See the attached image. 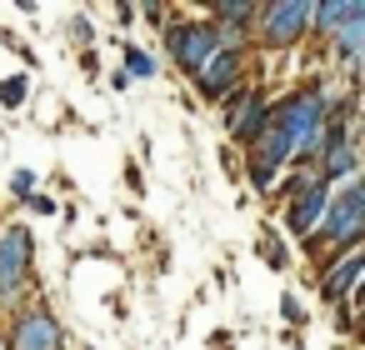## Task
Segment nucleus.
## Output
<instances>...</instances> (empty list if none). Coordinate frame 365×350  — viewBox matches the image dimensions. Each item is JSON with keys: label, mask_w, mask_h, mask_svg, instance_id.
I'll use <instances>...</instances> for the list:
<instances>
[{"label": "nucleus", "mask_w": 365, "mask_h": 350, "mask_svg": "<svg viewBox=\"0 0 365 350\" xmlns=\"http://www.w3.org/2000/svg\"><path fill=\"white\" fill-rule=\"evenodd\" d=\"M165 46H170V61L195 76V71L220 51V36H215L210 21H190V26H170V31H165Z\"/></svg>", "instance_id": "obj_6"}, {"label": "nucleus", "mask_w": 365, "mask_h": 350, "mask_svg": "<svg viewBox=\"0 0 365 350\" xmlns=\"http://www.w3.org/2000/svg\"><path fill=\"white\" fill-rule=\"evenodd\" d=\"M26 200H31V210H41V215H51V210H56V200H51L46 190H41V195H26Z\"/></svg>", "instance_id": "obj_17"}, {"label": "nucleus", "mask_w": 365, "mask_h": 350, "mask_svg": "<svg viewBox=\"0 0 365 350\" xmlns=\"http://www.w3.org/2000/svg\"><path fill=\"white\" fill-rule=\"evenodd\" d=\"M280 310H285V320H290V325H305V310H300V300H295V295H285V300H280Z\"/></svg>", "instance_id": "obj_16"}, {"label": "nucleus", "mask_w": 365, "mask_h": 350, "mask_svg": "<svg viewBox=\"0 0 365 350\" xmlns=\"http://www.w3.org/2000/svg\"><path fill=\"white\" fill-rule=\"evenodd\" d=\"M31 260H36V240L26 225H6L0 230V305H16L31 285Z\"/></svg>", "instance_id": "obj_3"}, {"label": "nucleus", "mask_w": 365, "mask_h": 350, "mask_svg": "<svg viewBox=\"0 0 365 350\" xmlns=\"http://www.w3.org/2000/svg\"><path fill=\"white\" fill-rule=\"evenodd\" d=\"M11 190H16V195H36V175H31V170H16V175H11Z\"/></svg>", "instance_id": "obj_15"}, {"label": "nucleus", "mask_w": 365, "mask_h": 350, "mask_svg": "<svg viewBox=\"0 0 365 350\" xmlns=\"http://www.w3.org/2000/svg\"><path fill=\"white\" fill-rule=\"evenodd\" d=\"M325 115H330V91L305 86V91L285 96L280 105H270V130L290 145V155H295V160H310V155H315V140H320Z\"/></svg>", "instance_id": "obj_1"}, {"label": "nucleus", "mask_w": 365, "mask_h": 350, "mask_svg": "<svg viewBox=\"0 0 365 350\" xmlns=\"http://www.w3.org/2000/svg\"><path fill=\"white\" fill-rule=\"evenodd\" d=\"M260 250H265V260H270V265H275V270H280V265H285V250H280V245H275V240H265V245H260Z\"/></svg>", "instance_id": "obj_18"}, {"label": "nucleus", "mask_w": 365, "mask_h": 350, "mask_svg": "<svg viewBox=\"0 0 365 350\" xmlns=\"http://www.w3.org/2000/svg\"><path fill=\"white\" fill-rule=\"evenodd\" d=\"M120 76H125V81H145V76H155V61H150L145 51L125 46V66H120Z\"/></svg>", "instance_id": "obj_13"}, {"label": "nucleus", "mask_w": 365, "mask_h": 350, "mask_svg": "<svg viewBox=\"0 0 365 350\" xmlns=\"http://www.w3.org/2000/svg\"><path fill=\"white\" fill-rule=\"evenodd\" d=\"M31 96V81L26 76H11V81H0V105H21Z\"/></svg>", "instance_id": "obj_14"}, {"label": "nucleus", "mask_w": 365, "mask_h": 350, "mask_svg": "<svg viewBox=\"0 0 365 350\" xmlns=\"http://www.w3.org/2000/svg\"><path fill=\"white\" fill-rule=\"evenodd\" d=\"M360 230H365V185L345 180V190H330V210H325L320 230L310 235V250H320V245H325V255L330 250H355Z\"/></svg>", "instance_id": "obj_2"}, {"label": "nucleus", "mask_w": 365, "mask_h": 350, "mask_svg": "<svg viewBox=\"0 0 365 350\" xmlns=\"http://www.w3.org/2000/svg\"><path fill=\"white\" fill-rule=\"evenodd\" d=\"M240 76H245V56L240 51H215L200 71H195V91L205 101H225L240 91Z\"/></svg>", "instance_id": "obj_9"}, {"label": "nucleus", "mask_w": 365, "mask_h": 350, "mask_svg": "<svg viewBox=\"0 0 365 350\" xmlns=\"http://www.w3.org/2000/svg\"><path fill=\"white\" fill-rule=\"evenodd\" d=\"M330 51L345 61V71L355 76L360 71V56H365V16H355V21H345L335 36H330Z\"/></svg>", "instance_id": "obj_12"}, {"label": "nucleus", "mask_w": 365, "mask_h": 350, "mask_svg": "<svg viewBox=\"0 0 365 350\" xmlns=\"http://www.w3.org/2000/svg\"><path fill=\"white\" fill-rule=\"evenodd\" d=\"M225 125H230V140L250 150V145L270 130V105H265V96H260L255 86H240V91L230 96V115H225Z\"/></svg>", "instance_id": "obj_7"}, {"label": "nucleus", "mask_w": 365, "mask_h": 350, "mask_svg": "<svg viewBox=\"0 0 365 350\" xmlns=\"http://www.w3.org/2000/svg\"><path fill=\"white\" fill-rule=\"evenodd\" d=\"M11 350H66V330L46 305H31L11 325Z\"/></svg>", "instance_id": "obj_8"}, {"label": "nucleus", "mask_w": 365, "mask_h": 350, "mask_svg": "<svg viewBox=\"0 0 365 350\" xmlns=\"http://www.w3.org/2000/svg\"><path fill=\"white\" fill-rule=\"evenodd\" d=\"M360 270H365V260H360V250H345L335 265H325V280H320V290H325V300H345L355 285H360Z\"/></svg>", "instance_id": "obj_10"}, {"label": "nucleus", "mask_w": 365, "mask_h": 350, "mask_svg": "<svg viewBox=\"0 0 365 350\" xmlns=\"http://www.w3.org/2000/svg\"><path fill=\"white\" fill-rule=\"evenodd\" d=\"M285 200H290V230L295 235H315L320 230V220H325V210H330V185L310 170V175H295V180H285Z\"/></svg>", "instance_id": "obj_5"}, {"label": "nucleus", "mask_w": 365, "mask_h": 350, "mask_svg": "<svg viewBox=\"0 0 365 350\" xmlns=\"http://www.w3.org/2000/svg\"><path fill=\"white\" fill-rule=\"evenodd\" d=\"M255 36L270 51L295 46L300 36H310V0H275V6L255 11Z\"/></svg>", "instance_id": "obj_4"}, {"label": "nucleus", "mask_w": 365, "mask_h": 350, "mask_svg": "<svg viewBox=\"0 0 365 350\" xmlns=\"http://www.w3.org/2000/svg\"><path fill=\"white\" fill-rule=\"evenodd\" d=\"M355 16H365L360 0H320V6H310V31L335 36V31H340L345 21H355Z\"/></svg>", "instance_id": "obj_11"}]
</instances>
